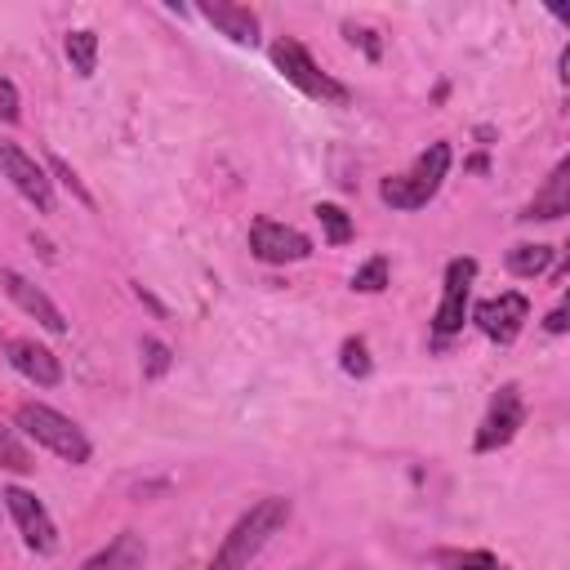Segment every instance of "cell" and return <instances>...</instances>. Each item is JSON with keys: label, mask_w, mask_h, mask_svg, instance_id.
<instances>
[{"label": "cell", "mask_w": 570, "mask_h": 570, "mask_svg": "<svg viewBox=\"0 0 570 570\" xmlns=\"http://www.w3.org/2000/svg\"><path fill=\"white\" fill-rule=\"evenodd\" d=\"M294 503L285 494H263L258 503H249V512L236 517V525L223 534L218 552L209 557V570H249V561L289 525Z\"/></svg>", "instance_id": "cell-1"}, {"label": "cell", "mask_w": 570, "mask_h": 570, "mask_svg": "<svg viewBox=\"0 0 570 570\" xmlns=\"http://www.w3.org/2000/svg\"><path fill=\"white\" fill-rule=\"evenodd\" d=\"M450 165H454V151H450V142H428L419 156H414V165L405 169V174H387L383 183H379V200L387 205V209H423L436 191H441V183L450 178Z\"/></svg>", "instance_id": "cell-2"}, {"label": "cell", "mask_w": 570, "mask_h": 570, "mask_svg": "<svg viewBox=\"0 0 570 570\" xmlns=\"http://www.w3.org/2000/svg\"><path fill=\"white\" fill-rule=\"evenodd\" d=\"M13 423H18V432L27 441H36L40 450L58 454L62 463H89V454H94L85 428L76 419H67L62 410L45 405V401H22L18 414H13Z\"/></svg>", "instance_id": "cell-3"}, {"label": "cell", "mask_w": 570, "mask_h": 570, "mask_svg": "<svg viewBox=\"0 0 570 570\" xmlns=\"http://www.w3.org/2000/svg\"><path fill=\"white\" fill-rule=\"evenodd\" d=\"M267 58H272V67L281 71V80L294 85L298 94H307V98H316V102H330V107H347V98H352L347 85L334 80L330 71H321L316 58H312L294 36H276L272 49H267Z\"/></svg>", "instance_id": "cell-4"}, {"label": "cell", "mask_w": 570, "mask_h": 570, "mask_svg": "<svg viewBox=\"0 0 570 570\" xmlns=\"http://www.w3.org/2000/svg\"><path fill=\"white\" fill-rule=\"evenodd\" d=\"M472 285H476V258H450L445 263V281H441V303L432 316V334L436 343L454 338L468 325V303H472Z\"/></svg>", "instance_id": "cell-5"}, {"label": "cell", "mask_w": 570, "mask_h": 570, "mask_svg": "<svg viewBox=\"0 0 570 570\" xmlns=\"http://www.w3.org/2000/svg\"><path fill=\"white\" fill-rule=\"evenodd\" d=\"M0 174L9 178V187H13L27 205H36L40 214H53V205H58L53 178H49V169H45L31 151H22L18 142H0Z\"/></svg>", "instance_id": "cell-6"}, {"label": "cell", "mask_w": 570, "mask_h": 570, "mask_svg": "<svg viewBox=\"0 0 570 570\" xmlns=\"http://www.w3.org/2000/svg\"><path fill=\"white\" fill-rule=\"evenodd\" d=\"M521 423H525V396H521V387L517 383H499V392L490 396V410H485V419H481V428L472 436V450L476 454L503 450L521 432Z\"/></svg>", "instance_id": "cell-7"}, {"label": "cell", "mask_w": 570, "mask_h": 570, "mask_svg": "<svg viewBox=\"0 0 570 570\" xmlns=\"http://www.w3.org/2000/svg\"><path fill=\"white\" fill-rule=\"evenodd\" d=\"M0 499H4V508H9V517H13V525H18V534H22L27 552H36V557L58 552V525H53L49 508H45L31 490H22V485H4Z\"/></svg>", "instance_id": "cell-8"}, {"label": "cell", "mask_w": 570, "mask_h": 570, "mask_svg": "<svg viewBox=\"0 0 570 570\" xmlns=\"http://www.w3.org/2000/svg\"><path fill=\"white\" fill-rule=\"evenodd\" d=\"M249 254L267 267L303 263V258H312V236L289 227V223H276V218H254L249 223Z\"/></svg>", "instance_id": "cell-9"}, {"label": "cell", "mask_w": 570, "mask_h": 570, "mask_svg": "<svg viewBox=\"0 0 570 570\" xmlns=\"http://www.w3.org/2000/svg\"><path fill=\"white\" fill-rule=\"evenodd\" d=\"M472 325L490 338V343H517V334L525 330V321H530V298L521 294V289H503V294H494V298H481L472 312Z\"/></svg>", "instance_id": "cell-10"}, {"label": "cell", "mask_w": 570, "mask_h": 570, "mask_svg": "<svg viewBox=\"0 0 570 570\" xmlns=\"http://www.w3.org/2000/svg\"><path fill=\"white\" fill-rule=\"evenodd\" d=\"M0 289H4L9 303H13L18 312H27L40 330H49V334H67V316H62V307H58L36 281H27V276L13 272V267H0Z\"/></svg>", "instance_id": "cell-11"}, {"label": "cell", "mask_w": 570, "mask_h": 570, "mask_svg": "<svg viewBox=\"0 0 570 570\" xmlns=\"http://www.w3.org/2000/svg\"><path fill=\"white\" fill-rule=\"evenodd\" d=\"M4 356H9V365H13L27 383H36V387H58V383H62V361H58L45 343H36V338H9V343H4Z\"/></svg>", "instance_id": "cell-12"}, {"label": "cell", "mask_w": 570, "mask_h": 570, "mask_svg": "<svg viewBox=\"0 0 570 570\" xmlns=\"http://www.w3.org/2000/svg\"><path fill=\"white\" fill-rule=\"evenodd\" d=\"M561 214H570V160L552 165V174L543 178V187L534 191V200L517 218L521 223H557Z\"/></svg>", "instance_id": "cell-13"}, {"label": "cell", "mask_w": 570, "mask_h": 570, "mask_svg": "<svg viewBox=\"0 0 570 570\" xmlns=\"http://www.w3.org/2000/svg\"><path fill=\"white\" fill-rule=\"evenodd\" d=\"M200 18L209 27H218L232 45H258V13L249 4H232V0H209L200 4Z\"/></svg>", "instance_id": "cell-14"}, {"label": "cell", "mask_w": 570, "mask_h": 570, "mask_svg": "<svg viewBox=\"0 0 570 570\" xmlns=\"http://www.w3.org/2000/svg\"><path fill=\"white\" fill-rule=\"evenodd\" d=\"M147 561V543L138 530H120L107 548H98L89 561H80V570H142Z\"/></svg>", "instance_id": "cell-15"}, {"label": "cell", "mask_w": 570, "mask_h": 570, "mask_svg": "<svg viewBox=\"0 0 570 570\" xmlns=\"http://www.w3.org/2000/svg\"><path fill=\"white\" fill-rule=\"evenodd\" d=\"M552 258H557V249L552 245H530V240H521V245H512L508 254H503V267L512 272V276H521V281H534V276H543L548 267H552Z\"/></svg>", "instance_id": "cell-16"}, {"label": "cell", "mask_w": 570, "mask_h": 570, "mask_svg": "<svg viewBox=\"0 0 570 570\" xmlns=\"http://www.w3.org/2000/svg\"><path fill=\"white\" fill-rule=\"evenodd\" d=\"M62 53H67V62H71V71H76L80 80H89V76L98 71V36H94L89 27H76V31H67V40H62Z\"/></svg>", "instance_id": "cell-17"}, {"label": "cell", "mask_w": 570, "mask_h": 570, "mask_svg": "<svg viewBox=\"0 0 570 570\" xmlns=\"http://www.w3.org/2000/svg\"><path fill=\"white\" fill-rule=\"evenodd\" d=\"M0 472H13V476H27L36 472V454L27 450V441L0 423Z\"/></svg>", "instance_id": "cell-18"}, {"label": "cell", "mask_w": 570, "mask_h": 570, "mask_svg": "<svg viewBox=\"0 0 570 570\" xmlns=\"http://www.w3.org/2000/svg\"><path fill=\"white\" fill-rule=\"evenodd\" d=\"M312 214H316V223H321V232H325V245H347V240L356 236L352 218H347V214H343L334 200H321Z\"/></svg>", "instance_id": "cell-19"}, {"label": "cell", "mask_w": 570, "mask_h": 570, "mask_svg": "<svg viewBox=\"0 0 570 570\" xmlns=\"http://www.w3.org/2000/svg\"><path fill=\"white\" fill-rule=\"evenodd\" d=\"M138 356H142V379H165L169 365H174V347L165 338H156V334H142Z\"/></svg>", "instance_id": "cell-20"}, {"label": "cell", "mask_w": 570, "mask_h": 570, "mask_svg": "<svg viewBox=\"0 0 570 570\" xmlns=\"http://www.w3.org/2000/svg\"><path fill=\"white\" fill-rule=\"evenodd\" d=\"M387 276H392V272H387V258L374 254V258H365V263L352 272V289H356V294H383V289H387Z\"/></svg>", "instance_id": "cell-21"}, {"label": "cell", "mask_w": 570, "mask_h": 570, "mask_svg": "<svg viewBox=\"0 0 570 570\" xmlns=\"http://www.w3.org/2000/svg\"><path fill=\"white\" fill-rule=\"evenodd\" d=\"M338 365H343V374H352V379H365V374L374 370L370 347H365V338H361V334L343 338V347H338Z\"/></svg>", "instance_id": "cell-22"}, {"label": "cell", "mask_w": 570, "mask_h": 570, "mask_svg": "<svg viewBox=\"0 0 570 570\" xmlns=\"http://www.w3.org/2000/svg\"><path fill=\"white\" fill-rule=\"evenodd\" d=\"M45 169H49V174H53V178H58V183H62V187H67V191H71V196L85 205V209H94V196H89V187L80 183V174H76V169H71L62 156H49V165H45Z\"/></svg>", "instance_id": "cell-23"}, {"label": "cell", "mask_w": 570, "mask_h": 570, "mask_svg": "<svg viewBox=\"0 0 570 570\" xmlns=\"http://www.w3.org/2000/svg\"><path fill=\"white\" fill-rule=\"evenodd\" d=\"M343 36H347V45H356L370 62H379L383 58V40L370 31V27H356V22H343Z\"/></svg>", "instance_id": "cell-24"}, {"label": "cell", "mask_w": 570, "mask_h": 570, "mask_svg": "<svg viewBox=\"0 0 570 570\" xmlns=\"http://www.w3.org/2000/svg\"><path fill=\"white\" fill-rule=\"evenodd\" d=\"M445 570H508V566H503L494 552H481V548H476V552H459V557H450Z\"/></svg>", "instance_id": "cell-25"}, {"label": "cell", "mask_w": 570, "mask_h": 570, "mask_svg": "<svg viewBox=\"0 0 570 570\" xmlns=\"http://www.w3.org/2000/svg\"><path fill=\"white\" fill-rule=\"evenodd\" d=\"M18 116H22V98H18V85H13L9 76H0V120H4V125H18Z\"/></svg>", "instance_id": "cell-26"}, {"label": "cell", "mask_w": 570, "mask_h": 570, "mask_svg": "<svg viewBox=\"0 0 570 570\" xmlns=\"http://www.w3.org/2000/svg\"><path fill=\"white\" fill-rule=\"evenodd\" d=\"M543 330H548V334H566V307H561V303H557V307L548 312V321H543Z\"/></svg>", "instance_id": "cell-27"}]
</instances>
